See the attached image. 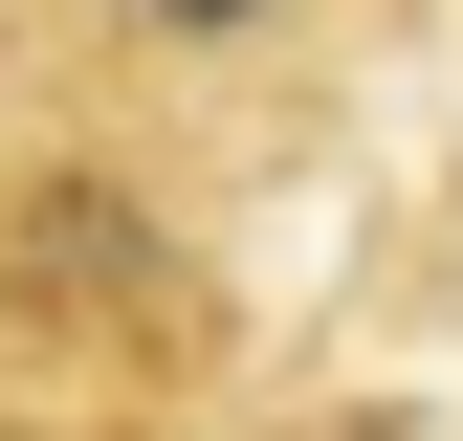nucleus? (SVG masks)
Returning <instances> with one entry per match:
<instances>
[{
  "mask_svg": "<svg viewBox=\"0 0 463 441\" xmlns=\"http://www.w3.org/2000/svg\"><path fill=\"white\" fill-rule=\"evenodd\" d=\"M110 441H354V419H287L265 375H221V398H155V419H110Z\"/></svg>",
  "mask_w": 463,
  "mask_h": 441,
  "instance_id": "7ed1b4c3",
  "label": "nucleus"
},
{
  "mask_svg": "<svg viewBox=\"0 0 463 441\" xmlns=\"http://www.w3.org/2000/svg\"><path fill=\"white\" fill-rule=\"evenodd\" d=\"M0 110H44V44H23V0H0Z\"/></svg>",
  "mask_w": 463,
  "mask_h": 441,
  "instance_id": "20e7f679",
  "label": "nucleus"
},
{
  "mask_svg": "<svg viewBox=\"0 0 463 441\" xmlns=\"http://www.w3.org/2000/svg\"><path fill=\"white\" fill-rule=\"evenodd\" d=\"M243 375V265H221V155L133 110H0V441H110L155 398Z\"/></svg>",
  "mask_w": 463,
  "mask_h": 441,
  "instance_id": "f257e3e1",
  "label": "nucleus"
},
{
  "mask_svg": "<svg viewBox=\"0 0 463 441\" xmlns=\"http://www.w3.org/2000/svg\"><path fill=\"white\" fill-rule=\"evenodd\" d=\"M397 23H441V0H397Z\"/></svg>",
  "mask_w": 463,
  "mask_h": 441,
  "instance_id": "39448f33",
  "label": "nucleus"
},
{
  "mask_svg": "<svg viewBox=\"0 0 463 441\" xmlns=\"http://www.w3.org/2000/svg\"><path fill=\"white\" fill-rule=\"evenodd\" d=\"M23 44L67 110H133V133L243 177V155L331 133V89L397 44V0H23Z\"/></svg>",
  "mask_w": 463,
  "mask_h": 441,
  "instance_id": "f03ea898",
  "label": "nucleus"
}]
</instances>
